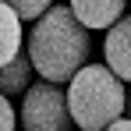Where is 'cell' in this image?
<instances>
[{
  "instance_id": "obj_3",
  "label": "cell",
  "mask_w": 131,
  "mask_h": 131,
  "mask_svg": "<svg viewBox=\"0 0 131 131\" xmlns=\"http://www.w3.org/2000/svg\"><path fill=\"white\" fill-rule=\"evenodd\" d=\"M18 124L25 131H71L74 121L67 113L64 89L57 82H36L21 92V110Z\"/></svg>"
},
{
  "instance_id": "obj_11",
  "label": "cell",
  "mask_w": 131,
  "mask_h": 131,
  "mask_svg": "<svg viewBox=\"0 0 131 131\" xmlns=\"http://www.w3.org/2000/svg\"><path fill=\"white\" fill-rule=\"evenodd\" d=\"M124 113L131 117V85H124Z\"/></svg>"
},
{
  "instance_id": "obj_7",
  "label": "cell",
  "mask_w": 131,
  "mask_h": 131,
  "mask_svg": "<svg viewBox=\"0 0 131 131\" xmlns=\"http://www.w3.org/2000/svg\"><path fill=\"white\" fill-rule=\"evenodd\" d=\"M21 25L25 21L14 14V7H7V4L0 0V64H7L25 46V28Z\"/></svg>"
},
{
  "instance_id": "obj_6",
  "label": "cell",
  "mask_w": 131,
  "mask_h": 131,
  "mask_svg": "<svg viewBox=\"0 0 131 131\" xmlns=\"http://www.w3.org/2000/svg\"><path fill=\"white\" fill-rule=\"evenodd\" d=\"M32 60H28V53H25V46L7 60V64H0V92L11 99V96H21L25 89L32 85Z\"/></svg>"
},
{
  "instance_id": "obj_8",
  "label": "cell",
  "mask_w": 131,
  "mask_h": 131,
  "mask_svg": "<svg viewBox=\"0 0 131 131\" xmlns=\"http://www.w3.org/2000/svg\"><path fill=\"white\" fill-rule=\"evenodd\" d=\"M4 4H7V7H14V14H18L21 21H36V18L43 14L53 0H4Z\"/></svg>"
},
{
  "instance_id": "obj_9",
  "label": "cell",
  "mask_w": 131,
  "mask_h": 131,
  "mask_svg": "<svg viewBox=\"0 0 131 131\" xmlns=\"http://www.w3.org/2000/svg\"><path fill=\"white\" fill-rule=\"evenodd\" d=\"M0 131H18V113L4 92H0Z\"/></svg>"
},
{
  "instance_id": "obj_2",
  "label": "cell",
  "mask_w": 131,
  "mask_h": 131,
  "mask_svg": "<svg viewBox=\"0 0 131 131\" xmlns=\"http://www.w3.org/2000/svg\"><path fill=\"white\" fill-rule=\"evenodd\" d=\"M64 85L67 113L78 131H103L110 121L124 117V82L106 64H82Z\"/></svg>"
},
{
  "instance_id": "obj_5",
  "label": "cell",
  "mask_w": 131,
  "mask_h": 131,
  "mask_svg": "<svg viewBox=\"0 0 131 131\" xmlns=\"http://www.w3.org/2000/svg\"><path fill=\"white\" fill-rule=\"evenodd\" d=\"M67 7L89 32H99V28H110L124 14L128 0H67Z\"/></svg>"
},
{
  "instance_id": "obj_4",
  "label": "cell",
  "mask_w": 131,
  "mask_h": 131,
  "mask_svg": "<svg viewBox=\"0 0 131 131\" xmlns=\"http://www.w3.org/2000/svg\"><path fill=\"white\" fill-rule=\"evenodd\" d=\"M103 60L124 85H131V14H121L106 28V36H103Z\"/></svg>"
},
{
  "instance_id": "obj_1",
  "label": "cell",
  "mask_w": 131,
  "mask_h": 131,
  "mask_svg": "<svg viewBox=\"0 0 131 131\" xmlns=\"http://www.w3.org/2000/svg\"><path fill=\"white\" fill-rule=\"evenodd\" d=\"M25 53L32 60V71L43 82L64 85L82 64H89L92 36L71 14L67 4H50L32 21V32L25 36Z\"/></svg>"
},
{
  "instance_id": "obj_10",
  "label": "cell",
  "mask_w": 131,
  "mask_h": 131,
  "mask_svg": "<svg viewBox=\"0 0 131 131\" xmlns=\"http://www.w3.org/2000/svg\"><path fill=\"white\" fill-rule=\"evenodd\" d=\"M103 131H131V117H117V121H110Z\"/></svg>"
}]
</instances>
